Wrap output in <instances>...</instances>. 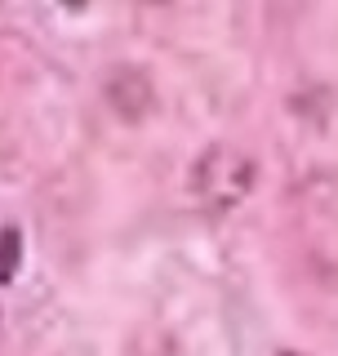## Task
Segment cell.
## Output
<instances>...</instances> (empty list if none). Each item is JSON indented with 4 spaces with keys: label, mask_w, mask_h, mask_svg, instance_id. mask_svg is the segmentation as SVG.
I'll list each match as a JSON object with an SVG mask.
<instances>
[{
    "label": "cell",
    "mask_w": 338,
    "mask_h": 356,
    "mask_svg": "<svg viewBox=\"0 0 338 356\" xmlns=\"http://www.w3.org/2000/svg\"><path fill=\"white\" fill-rule=\"evenodd\" d=\"M258 183V165L250 152L232 147V143H214L196 156V165H191L187 174V187L191 196H196L200 209H209V214H232V209H241L245 200H250Z\"/></svg>",
    "instance_id": "obj_1"
},
{
    "label": "cell",
    "mask_w": 338,
    "mask_h": 356,
    "mask_svg": "<svg viewBox=\"0 0 338 356\" xmlns=\"http://www.w3.org/2000/svg\"><path fill=\"white\" fill-rule=\"evenodd\" d=\"M103 103H107V111L116 120L143 125V120L152 116V107H156V85H152V76L143 72V67L120 63V67H111L103 76Z\"/></svg>",
    "instance_id": "obj_2"
},
{
    "label": "cell",
    "mask_w": 338,
    "mask_h": 356,
    "mask_svg": "<svg viewBox=\"0 0 338 356\" xmlns=\"http://www.w3.org/2000/svg\"><path fill=\"white\" fill-rule=\"evenodd\" d=\"M22 267V232L18 227H0V285H9Z\"/></svg>",
    "instance_id": "obj_3"
},
{
    "label": "cell",
    "mask_w": 338,
    "mask_h": 356,
    "mask_svg": "<svg viewBox=\"0 0 338 356\" xmlns=\"http://www.w3.org/2000/svg\"><path fill=\"white\" fill-rule=\"evenodd\" d=\"M280 356H307V352H280Z\"/></svg>",
    "instance_id": "obj_4"
}]
</instances>
